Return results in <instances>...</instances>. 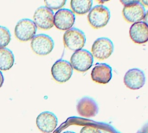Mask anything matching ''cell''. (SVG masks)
<instances>
[{
	"mask_svg": "<svg viewBox=\"0 0 148 133\" xmlns=\"http://www.w3.org/2000/svg\"><path fill=\"white\" fill-rule=\"evenodd\" d=\"M3 76L2 72L0 71V87L3 86Z\"/></svg>",
	"mask_w": 148,
	"mask_h": 133,
	"instance_id": "44dd1931",
	"label": "cell"
},
{
	"mask_svg": "<svg viewBox=\"0 0 148 133\" xmlns=\"http://www.w3.org/2000/svg\"><path fill=\"white\" fill-rule=\"evenodd\" d=\"M36 27L42 29H49L54 26V13L46 6L38 7L33 16Z\"/></svg>",
	"mask_w": 148,
	"mask_h": 133,
	"instance_id": "9c48e42d",
	"label": "cell"
},
{
	"mask_svg": "<svg viewBox=\"0 0 148 133\" xmlns=\"http://www.w3.org/2000/svg\"><path fill=\"white\" fill-rule=\"evenodd\" d=\"M58 120L56 116L50 112H43L36 118V125L43 133L52 132L57 127Z\"/></svg>",
	"mask_w": 148,
	"mask_h": 133,
	"instance_id": "7c38bea8",
	"label": "cell"
},
{
	"mask_svg": "<svg viewBox=\"0 0 148 133\" xmlns=\"http://www.w3.org/2000/svg\"><path fill=\"white\" fill-rule=\"evenodd\" d=\"M90 25L95 29L105 27L110 19V10L104 5H96L91 9L88 16Z\"/></svg>",
	"mask_w": 148,
	"mask_h": 133,
	"instance_id": "3957f363",
	"label": "cell"
},
{
	"mask_svg": "<svg viewBox=\"0 0 148 133\" xmlns=\"http://www.w3.org/2000/svg\"><path fill=\"white\" fill-rule=\"evenodd\" d=\"M121 3L124 4L122 14L124 18L127 22L136 23H140L144 19L146 10L144 5L140 3V1L121 0Z\"/></svg>",
	"mask_w": 148,
	"mask_h": 133,
	"instance_id": "6da1fadb",
	"label": "cell"
},
{
	"mask_svg": "<svg viewBox=\"0 0 148 133\" xmlns=\"http://www.w3.org/2000/svg\"><path fill=\"white\" fill-rule=\"evenodd\" d=\"M62 133H75V132H62Z\"/></svg>",
	"mask_w": 148,
	"mask_h": 133,
	"instance_id": "d4e9b609",
	"label": "cell"
},
{
	"mask_svg": "<svg viewBox=\"0 0 148 133\" xmlns=\"http://www.w3.org/2000/svg\"><path fill=\"white\" fill-rule=\"evenodd\" d=\"M80 133H101V132L100 129H98L95 126L86 125V126L82 127V129L81 130Z\"/></svg>",
	"mask_w": 148,
	"mask_h": 133,
	"instance_id": "ffe728a7",
	"label": "cell"
},
{
	"mask_svg": "<svg viewBox=\"0 0 148 133\" xmlns=\"http://www.w3.org/2000/svg\"><path fill=\"white\" fill-rule=\"evenodd\" d=\"M32 50L38 55H47L54 48V41L45 34L35 35L30 43Z\"/></svg>",
	"mask_w": 148,
	"mask_h": 133,
	"instance_id": "8992f818",
	"label": "cell"
},
{
	"mask_svg": "<svg viewBox=\"0 0 148 133\" xmlns=\"http://www.w3.org/2000/svg\"><path fill=\"white\" fill-rule=\"evenodd\" d=\"M124 83L127 87L132 90L140 89L146 83L144 72L138 68H132L128 70L124 76Z\"/></svg>",
	"mask_w": 148,
	"mask_h": 133,
	"instance_id": "8fae6325",
	"label": "cell"
},
{
	"mask_svg": "<svg viewBox=\"0 0 148 133\" xmlns=\"http://www.w3.org/2000/svg\"><path fill=\"white\" fill-rule=\"evenodd\" d=\"M92 80L99 84H108L112 79V68L105 63H97L91 72Z\"/></svg>",
	"mask_w": 148,
	"mask_h": 133,
	"instance_id": "4fadbf2b",
	"label": "cell"
},
{
	"mask_svg": "<svg viewBox=\"0 0 148 133\" xmlns=\"http://www.w3.org/2000/svg\"><path fill=\"white\" fill-rule=\"evenodd\" d=\"M93 1L92 0H71L70 5L73 12L84 15L91 10Z\"/></svg>",
	"mask_w": 148,
	"mask_h": 133,
	"instance_id": "e0dca14e",
	"label": "cell"
},
{
	"mask_svg": "<svg viewBox=\"0 0 148 133\" xmlns=\"http://www.w3.org/2000/svg\"><path fill=\"white\" fill-rule=\"evenodd\" d=\"M139 133H148V124L143 128V130H142V132H139Z\"/></svg>",
	"mask_w": 148,
	"mask_h": 133,
	"instance_id": "603a6c76",
	"label": "cell"
},
{
	"mask_svg": "<svg viewBox=\"0 0 148 133\" xmlns=\"http://www.w3.org/2000/svg\"><path fill=\"white\" fill-rule=\"evenodd\" d=\"M98 106L96 102L88 97L82 98L77 104L78 113L84 118H92L98 113Z\"/></svg>",
	"mask_w": 148,
	"mask_h": 133,
	"instance_id": "9a60e30c",
	"label": "cell"
},
{
	"mask_svg": "<svg viewBox=\"0 0 148 133\" xmlns=\"http://www.w3.org/2000/svg\"><path fill=\"white\" fill-rule=\"evenodd\" d=\"M36 33V25L30 19H22L17 22L15 27V35L16 37L22 41L27 42L32 40Z\"/></svg>",
	"mask_w": 148,
	"mask_h": 133,
	"instance_id": "5b68a950",
	"label": "cell"
},
{
	"mask_svg": "<svg viewBox=\"0 0 148 133\" xmlns=\"http://www.w3.org/2000/svg\"><path fill=\"white\" fill-rule=\"evenodd\" d=\"M114 52V44L107 37H101L95 40L92 45V55L99 60L108 59Z\"/></svg>",
	"mask_w": 148,
	"mask_h": 133,
	"instance_id": "ba28073f",
	"label": "cell"
},
{
	"mask_svg": "<svg viewBox=\"0 0 148 133\" xmlns=\"http://www.w3.org/2000/svg\"><path fill=\"white\" fill-rule=\"evenodd\" d=\"M143 20L145 21L144 23H147V24L148 25V10L146 12V14H145V16H144V19H143Z\"/></svg>",
	"mask_w": 148,
	"mask_h": 133,
	"instance_id": "7402d4cb",
	"label": "cell"
},
{
	"mask_svg": "<svg viewBox=\"0 0 148 133\" xmlns=\"http://www.w3.org/2000/svg\"><path fill=\"white\" fill-rule=\"evenodd\" d=\"M75 21V16L74 12L69 9H61L54 15V25L61 30L70 29Z\"/></svg>",
	"mask_w": 148,
	"mask_h": 133,
	"instance_id": "30bf717a",
	"label": "cell"
},
{
	"mask_svg": "<svg viewBox=\"0 0 148 133\" xmlns=\"http://www.w3.org/2000/svg\"><path fill=\"white\" fill-rule=\"evenodd\" d=\"M140 3H141L142 4H146V5H148V1H147V0H142Z\"/></svg>",
	"mask_w": 148,
	"mask_h": 133,
	"instance_id": "cb8c5ba5",
	"label": "cell"
},
{
	"mask_svg": "<svg viewBox=\"0 0 148 133\" xmlns=\"http://www.w3.org/2000/svg\"><path fill=\"white\" fill-rule=\"evenodd\" d=\"M63 42L67 48L78 51L81 50L86 43V36L83 31L76 28H71L63 35Z\"/></svg>",
	"mask_w": 148,
	"mask_h": 133,
	"instance_id": "7a4b0ae2",
	"label": "cell"
},
{
	"mask_svg": "<svg viewBox=\"0 0 148 133\" xmlns=\"http://www.w3.org/2000/svg\"><path fill=\"white\" fill-rule=\"evenodd\" d=\"M15 62V57L11 50L6 48H0V71L10 69Z\"/></svg>",
	"mask_w": 148,
	"mask_h": 133,
	"instance_id": "2e32d148",
	"label": "cell"
},
{
	"mask_svg": "<svg viewBox=\"0 0 148 133\" xmlns=\"http://www.w3.org/2000/svg\"><path fill=\"white\" fill-rule=\"evenodd\" d=\"M73 74V68L70 62L65 60H58L51 68V74L57 82L64 83L68 81Z\"/></svg>",
	"mask_w": 148,
	"mask_h": 133,
	"instance_id": "52a82bcc",
	"label": "cell"
},
{
	"mask_svg": "<svg viewBox=\"0 0 148 133\" xmlns=\"http://www.w3.org/2000/svg\"><path fill=\"white\" fill-rule=\"evenodd\" d=\"M93 62L94 58L92 54L86 49L75 51L70 59V64L72 68L79 72H86L90 69Z\"/></svg>",
	"mask_w": 148,
	"mask_h": 133,
	"instance_id": "277c9868",
	"label": "cell"
},
{
	"mask_svg": "<svg viewBox=\"0 0 148 133\" xmlns=\"http://www.w3.org/2000/svg\"><path fill=\"white\" fill-rule=\"evenodd\" d=\"M131 39L138 44H143L148 42V25L144 22L134 23L129 30Z\"/></svg>",
	"mask_w": 148,
	"mask_h": 133,
	"instance_id": "5bb4252c",
	"label": "cell"
},
{
	"mask_svg": "<svg viewBox=\"0 0 148 133\" xmlns=\"http://www.w3.org/2000/svg\"><path fill=\"white\" fill-rule=\"evenodd\" d=\"M10 30L3 26H0V48H5L10 43Z\"/></svg>",
	"mask_w": 148,
	"mask_h": 133,
	"instance_id": "ac0fdd59",
	"label": "cell"
},
{
	"mask_svg": "<svg viewBox=\"0 0 148 133\" xmlns=\"http://www.w3.org/2000/svg\"><path fill=\"white\" fill-rule=\"evenodd\" d=\"M66 3L65 0H46L45 4L46 7L49 8V10H58L62 8L64 4Z\"/></svg>",
	"mask_w": 148,
	"mask_h": 133,
	"instance_id": "d6986e66",
	"label": "cell"
}]
</instances>
